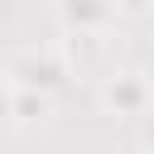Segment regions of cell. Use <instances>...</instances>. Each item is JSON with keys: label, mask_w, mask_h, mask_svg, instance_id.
I'll return each instance as SVG.
<instances>
[{"label": "cell", "mask_w": 154, "mask_h": 154, "mask_svg": "<svg viewBox=\"0 0 154 154\" xmlns=\"http://www.w3.org/2000/svg\"><path fill=\"white\" fill-rule=\"evenodd\" d=\"M96 101H101L106 116L135 120V116H149V106H154V82H149V72H140V67H120V72H106V77H101Z\"/></svg>", "instance_id": "obj_1"}, {"label": "cell", "mask_w": 154, "mask_h": 154, "mask_svg": "<svg viewBox=\"0 0 154 154\" xmlns=\"http://www.w3.org/2000/svg\"><path fill=\"white\" fill-rule=\"evenodd\" d=\"M10 101H14V87H10V82H0V130H5V125H14V111H10Z\"/></svg>", "instance_id": "obj_5"}, {"label": "cell", "mask_w": 154, "mask_h": 154, "mask_svg": "<svg viewBox=\"0 0 154 154\" xmlns=\"http://www.w3.org/2000/svg\"><path fill=\"white\" fill-rule=\"evenodd\" d=\"M140 144H144V154H154V116H144V130H140Z\"/></svg>", "instance_id": "obj_6"}, {"label": "cell", "mask_w": 154, "mask_h": 154, "mask_svg": "<svg viewBox=\"0 0 154 154\" xmlns=\"http://www.w3.org/2000/svg\"><path fill=\"white\" fill-rule=\"evenodd\" d=\"M72 77V63L63 58V53H53V48H29V53H19L14 63H10V87H24V91H43V96H53L63 82Z\"/></svg>", "instance_id": "obj_2"}, {"label": "cell", "mask_w": 154, "mask_h": 154, "mask_svg": "<svg viewBox=\"0 0 154 154\" xmlns=\"http://www.w3.org/2000/svg\"><path fill=\"white\" fill-rule=\"evenodd\" d=\"M125 10H144V5H154V0H120Z\"/></svg>", "instance_id": "obj_7"}, {"label": "cell", "mask_w": 154, "mask_h": 154, "mask_svg": "<svg viewBox=\"0 0 154 154\" xmlns=\"http://www.w3.org/2000/svg\"><path fill=\"white\" fill-rule=\"evenodd\" d=\"M116 0H58V24L72 38H101L111 29Z\"/></svg>", "instance_id": "obj_3"}, {"label": "cell", "mask_w": 154, "mask_h": 154, "mask_svg": "<svg viewBox=\"0 0 154 154\" xmlns=\"http://www.w3.org/2000/svg\"><path fill=\"white\" fill-rule=\"evenodd\" d=\"M10 111H14V125H38V120H43V116L53 111V96L14 87V101H10Z\"/></svg>", "instance_id": "obj_4"}]
</instances>
